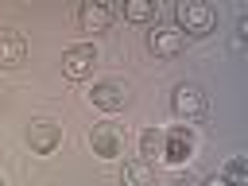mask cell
<instances>
[{"instance_id":"obj_13","label":"cell","mask_w":248,"mask_h":186,"mask_svg":"<svg viewBox=\"0 0 248 186\" xmlns=\"http://www.w3.org/2000/svg\"><path fill=\"white\" fill-rule=\"evenodd\" d=\"M124 19H132V23L155 19V0H128V4H124Z\"/></svg>"},{"instance_id":"obj_1","label":"cell","mask_w":248,"mask_h":186,"mask_svg":"<svg viewBox=\"0 0 248 186\" xmlns=\"http://www.w3.org/2000/svg\"><path fill=\"white\" fill-rule=\"evenodd\" d=\"M174 19L182 35H209L217 27V12L205 0H178L174 4Z\"/></svg>"},{"instance_id":"obj_10","label":"cell","mask_w":248,"mask_h":186,"mask_svg":"<svg viewBox=\"0 0 248 186\" xmlns=\"http://www.w3.org/2000/svg\"><path fill=\"white\" fill-rule=\"evenodd\" d=\"M112 23V8L108 4H78V27L81 31H108Z\"/></svg>"},{"instance_id":"obj_17","label":"cell","mask_w":248,"mask_h":186,"mask_svg":"<svg viewBox=\"0 0 248 186\" xmlns=\"http://www.w3.org/2000/svg\"><path fill=\"white\" fill-rule=\"evenodd\" d=\"M0 105H4V89H0Z\"/></svg>"},{"instance_id":"obj_16","label":"cell","mask_w":248,"mask_h":186,"mask_svg":"<svg viewBox=\"0 0 248 186\" xmlns=\"http://www.w3.org/2000/svg\"><path fill=\"white\" fill-rule=\"evenodd\" d=\"M202 186H225V182H221V178H217V174H213V178H205V182H202Z\"/></svg>"},{"instance_id":"obj_3","label":"cell","mask_w":248,"mask_h":186,"mask_svg":"<svg viewBox=\"0 0 248 186\" xmlns=\"http://www.w3.org/2000/svg\"><path fill=\"white\" fill-rule=\"evenodd\" d=\"M205 93H202V85H194V81H178L174 85V93H170V108L178 112V116H186V120H198L202 112H205Z\"/></svg>"},{"instance_id":"obj_2","label":"cell","mask_w":248,"mask_h":186,"mask_svg":"<svg viewBox=\"0 0 248 186\" xmlns=\"http://www.w3.org/2000/svg\"><path fill=\"white\" fill-rule=\"evenodd\" d=\"M93 66H97V46L93 43H74V46L62 50V74L70 81H85L93 74Z\"/></svg>"},{"instance_id":"obj_8","label":"cell","mask_w":248,"mask_h":186,"mask_svg":"<svg viewBox=\"0 0 248 186\" xmlns=\"http://www.w3.org/2000/svg\"><path fill=\"white\" fill-rule=\"evenodd\" d=\"M190 151H194V136H190V128L186 124H178V128H170V132H163V159L167 163H186L190 159Z\"/></svg>"},{"instance_id":"obj_12","label":"cell","mask_w":248,"mask_h":186,"mask_svg":"<svg viewBox=\"0 0 248 186\" xmlns=\"http://www.w3.org/2000/svg\"><path fill=\"white\" fill-rule=\"evenodd\" d=\"M221 182H225V186H248V163H244L240 155H232V159L225 163V174H221Z\"/></svg>"},{"instance_id":"obj_4","label":"cell","mask_w":248,"mask_h":186,"mask_svg":"<svg viewBox=\"0 0 248 186\" xmlns=\"http://www.w3.org/2000/svg\"><path fill=\"white\" fill-rule=\"evenodd\" d=\"M89 147H93V155H101V159H116V155L124 151V128H120V124H93Z\"/></svg>"},{"instance_id":"obj_9","label":"cell","mask_w":248,"mask_h":186,"mask_svg":"<svg viewBox=\"0 0 248 186\" xmlns=\"http://www.w3.org/2000/svg\"><path fill=\"white\" fill-rule=\"evenodd\" d=\"M23 58H27V39L16 27H0V66L16 70L23 66Z\"/></svg>"},{"instance_id":"obj_11","label":"cell","mask_w":248,"mask_h":186,"mask_svg":"<svg viewBox=\"0 0 248 186\" xmlns=\"http://www.w3.org/2000/svg\"><path fill=\"white\" fill-rule=\"evenodd\" d=\"M120 182L124 186H155V167L147 159H128L120 170Z\"/></svg>"},{"instance_id":"obj_15","label":"cell","mask_w":248,"mask_h":186,"mask_svg":"<svg viewBox=\"0 0 248 186\" xmlns=\"http://www.w3.org/2000/svg\"><path fill=\"white\" fill-rule=\"evenodd\" d=\"M170 186H194V178H190V174H174V182H170Z\"/></svg>"},{"instance_id":"obj_6","label":"cell","mask_w":248,"mask_h":186,"mask_svg":"<svg viewBox=\"0 0 248 186\" xmlns=\"http://www.w3.org/2000/svg\"><path fill=\"white\" fill-rule=\"evenodd\" d=\"M93 105L97 108H105V112H120L124 105H128V85L124 81H116V78H105V81H97L93 85Z\"/></svg>"},{"instance_id":"obj_14","label":"cell","mask_w":248,"mask_h":186,"mask_svg":"<svg viewBox=\"0 0 248 186\" xmlns=\"http://www.w3.org/2000/svg\"><path fill=\"white\" fill-rule=\"evenodd\" d=\"M140 151H143V159H147V163H151V155H163V132L147 128V132L140 136Z\"/></svg>"},{"instance_id":"obj_7","label":"cell","mask_w":248,"mask_h":186,"mask_svg":"<svg viewBox=\"0 0 248 186\" xmlns=\"http://www.w3.org/2000/svg\"><path fill=\"white\" fill-rule=\"evenodd\" d=\"M27 143H31L35 155H50V151L62 143V124H54V120H35V124L27 128Z\"/></svg>"},{"instance_id":"obj_5","label":"cell","mask_w":248,"mask_h":186,"mask_svg":"<svg viewBox=\"0 0 248 186\" xmlns=\"http://www.w3.org/2000/svg\"><path fill=\"white\" fill-rule=\"evenodd\" d=\"M182 46H186V35L178 27H151L147 31V50L155 58H174Z\"/></svg>"},{"instance_id":"obj_18","label":"cell","mask_w":248,"mask_h":186,"mask_svg":"<svg viewBox=\"0 0 248 186\" xmlns=\"http://www.w3.org/2000/svg\"><path fill=\"white\" fill-rule=\"evenodd\" d=\"M0 186H8V182H4V174H0Z\"/></svg>"}]
</instances>
